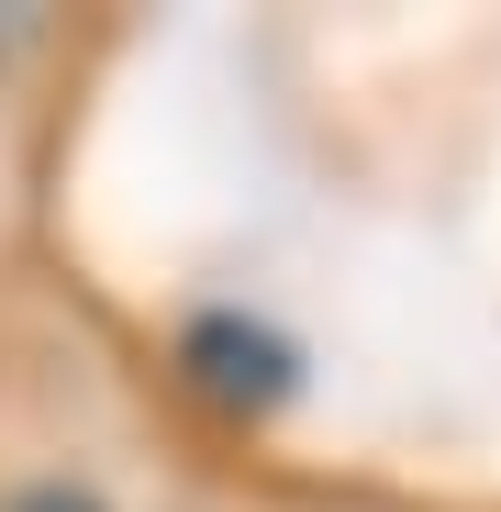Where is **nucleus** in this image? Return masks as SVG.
Masks as SVG:
<instances>
[{"instance_id": "1", "label": "nucleus", "mask_w": 501, "mask_h": 512, "mask_svg": "<svg viewBox=\"0 0 501 512\" xmlns=\"http://www.w3.org/2000/svg\"><path fill=\"white\" fill-rule=\"evenodd\" d=\"M179 368L223 401V412H268V401H290V334H268V323H245V312H201L190 323V346H179Z\"/></svg>"}, {"instance_id": "2", "label": "nucleus", "mask_w": 501, "mask_h": 512, "mask_svg": "<svg viewBox=\"0 0 501 512\" xmlns=\"http://www.w3.org/2000/svg\"><path fill=\"white\" fill-rule=\"evenodd\" d=\"M12 512H101V501H90V490H23Z\"/></svg>"}]
</instances>
